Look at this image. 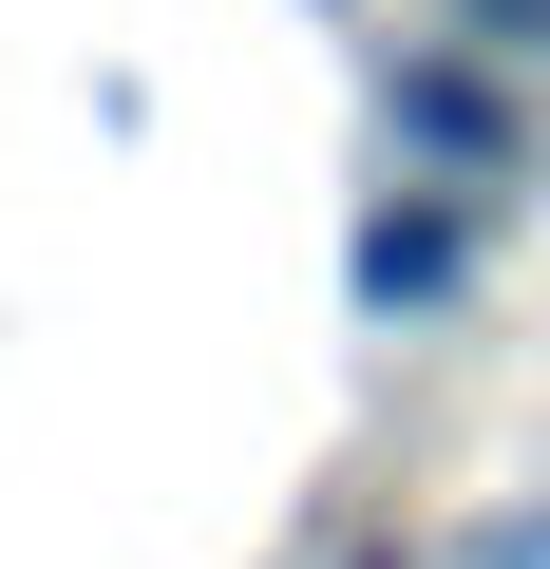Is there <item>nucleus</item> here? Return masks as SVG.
<instances>
[{
  "label": "nucleus",
  "instance_id": "f257e3e1",
  "mask_svg": "<svg viewBox=\"0 0 550 569\" xmlns=\"http://www.w3.org/2000/svg\"><path fill=\"white\" fill-rule=\"evenodd\" d=\"M456 266H474V228H456L437 190H418V209H361V247H342V284H361L380 323H399V305H437Z\"/></svg>",
  "mask_w": 550,
  "mask_h": 569
},
{
  "label": "nucleus",
  "instance_id": "f03ea898",
  "mask_svg": "<svg viewBox=\"0 0 550 569\" xmlns=\"http://www.w3.org/2000/svg\"><path fill=\"white\" fill-rule=\"evenodd\" d=\"M399 133H418V152H512L493 77H456V58H418V77H399Z\"/></svg>",
  "mask_w": 550,
  "mask_h": 569
},
{
  "label": "nucleus",
  "instance_id": "7ed1b4c3",
  "mask_svg": "<svg viewBox=\"0 0 550 569\" xmlns=\"http://www.w3.org/2000/svg\"><path fill=\"white\" fill-rule=\"evenodd\" d=\"M456 20H474L493 58H550V0H456Z\"/></svg>",
  "mask_w": 550,
  "mask_h": 569
}]
</instances>
